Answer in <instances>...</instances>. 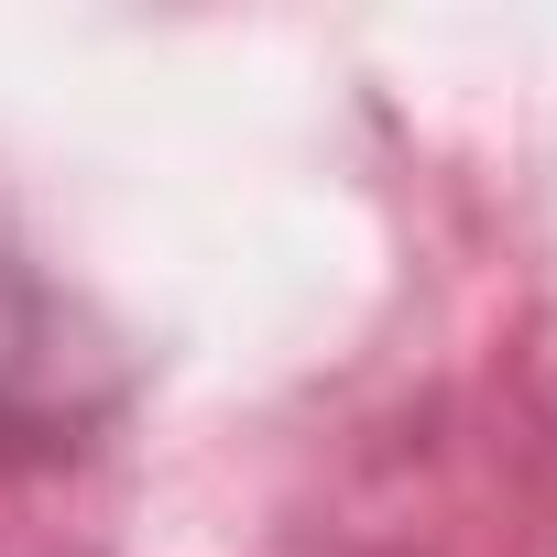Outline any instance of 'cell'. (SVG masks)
Returning <instances> with one entry per match:
<instances>
[{"mask_svg":"<svg viewBox=\"0 0 557 557\" xmlns=\"http://www.w3.org/2000/svg\"><path fill=\"white\" fill-rule=\"evenodd\" d=\"M77 405H88V339H77L66 296L0 240V437L77 426Z\"/></svg>","mask_w":557,"mask_h":557,"instance_id":"1","label":"cell"}]
</instances>
